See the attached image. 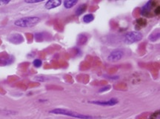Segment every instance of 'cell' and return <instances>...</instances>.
I'll use <instances>...</instances> for the list:
<instances>
[{
	"label": "cell",
	"instance_id": "cell-1",
	"mask_svg": "<svg viewBox=\"0 0 160 119\" xmlns=\"http://www.w3.org/2000/svg\"><path fill=\"white\" fill-rule=\"evenodd\" d=\"M40 18L37 16H27L17 19L14 22V25L20 27H31L37 25Z\"/></svg>",
	"mask_w": 160,
	"mask_h": 119
},
{
	"label": "cell",
	"instance_id": "cell-2",
	"mask_svg": "<svg viewBox=\"0 0 160 119\" xmlns=\"http://www.w3.org/2000/svg\"><path fill=\"white\" fill-rule=\"evenodd\" d=\"M51 113L57 115H64V116H71L73 118H76L80 119H93V117L90 116H86V115L80 114L76 112H73L71 110H67L65 109H54L50 111Z\"/></svg>",
	"mask_w": 160,
	"mask_h": 119
},
{
	"label": "cell",
	"instance_id": "cell-3",
	"mask_svg": "<svg viewBox=\"0 0 160 119\" xmlns=\"http://www.w3.org/2000/svg\"><path fill=\"white\" fill-rule=\"evenodd\" d=\"M143 35L139 31H131L125 34L123 40L126 44H133L141 41Z\"/></svg>",
	"mask_w": 160,
	"mask_h": 119
},
{
	"label": "cell",
	"instance_id": "cell-4",
	"mask_svg": "<svg viewBox=\"0 0 160 119\" xmlns=\"http://www.w3.org/2000/svg\"><path fill=\"white\" fill-rule=\"evenodd\" d=\"M124 54H125L124 51L122 50H115V51H112L108 55V60L111 62H118L124 56Z\"/></svg>",
	"mask_w": 160,
	"mask_h": 119
},
{
	"label": "cell",
	"instance_id": "cell-5",
	"mask_svg": "<svg viewBox=\"0 0 160 119\" xmlns=\"http://www.w3.org/2000/svg\"><path fill=\"white\" fill-rule=\"evenodd\" d=\"M155 2L153 1H149L146 3V5L141 8V15L145 16H148V14H150V11L154 7Z\"/></svg>",
	"mask_w": 160,
	"mask_h": 119
},
{
	"label": "cell",
	"instance_id": "cell-6",
	"mask_svg": "<svg viewBox=\"0 0 160 119\" xmlns=\"http://www.w3.org/2000/svg\"><path fill=\"white\" fill-rule=\"evenodd\" d=\"M90 103L100 106H113L118 103V100L116 98H112L108 101H93Z\"/></svg>",
	"mask_w": 160,
	"mask_h": 119
},
{
	"label": "cell",
	"instance_id": "cell-7",
	"mask_svg": "<svg viewBox=\"0 0 160 119\" xmlns=\"http://www.w3.org/2000/svg\"><path fill=\"white\" fill-rule=\"evenodd\" d=\"M61 4H62V1L60 0H49L45 3V8L48 10L55 8L59 7Z\"/></svg>",
	"mask_w": 160,
	"mask_h": 119
},
{
	"label": "cell",
	"instance_id": "cell-8",
	"mask_svg": "<svg viewBox=\"0 0 160 119\" xmlns=\"http://www.w3.org/2000/svg\"><path fill=\"white\" fill-rule=\"evenodd\" d=\"M77 0H66L64 2V6L66 8H71L77 4Z\"/></svg>",
	"mask_w": 160,
	"mask_h": 119
},
{
	"label": "cell",
	"instance_id": "cell-9",
	"mask_svg": "<svg viewBox=\"0 0 160 119\" xmlns=\"http://www.w3.org/2000/svg\"><path fill=\"white\" fill-rule=\"evenodd\" d=\"M87 9V5L83 4V5H80L76 10V16H80L81 14H82L83 13H84V11Z\"/></svg>",
	"mask_w": 160,
	"mask_h": 119
},
{
	"label": "cell",
	"instance_id": "cell-10",
	"mask_svg": "<svg viewBox=\"0 0 160 119\" xmlns=\"http://www.w3.org/2000/svg\"><path fill=\"white\" fill-rule=\"evenodd\" d=\"M93 19H94V16H93V14H87V15H85L83 17V21H84V22H85V23H90V22H92Z\"/></svg>",
	"mask_w": 160,
	"mask_h": 119
},
{
	"label": "cell",
	"instance_id": "cell-11",
	"mask_svg": "<svg viewBox=\"0 0 160 119\" xmlns=\"http://www.w3.org/2000/svg\"><path fill=\"white\" fill-rule=\"evenodd\" d=\"M33 64H34V65L36 67H39L42 66V62L40 59H35V60L34 61V62H33Z\"/></svg>",
	"mask_w": 160,
	"mask_h": 119
},
{
	"label": "cell",
	"instance_id": "cell-12",
	"mask_svg": "<svg viewBox=\"0 0 160 119\" xmlns=\"http://www.w3.org/2000/svg\"><path fill=\"white\" fill-rule=\"evenodd\" d=\"M42 2V0H27L25 1L26 3H38V2Z\"/></svg>",
	"mask_w": 160,
	"mask_h": 119
},
{
	"label": "cell",
	"instance_id": "cell-13",
	"mask_svg": "<svg viewBox=\"0 0 160 119\" xmlns=\"http://www.w3.org/2000/svg\"><path fill=\"white\" fill-rule=\"evenodd\" d=\"M10 2V1L8 0H4V1H0V5H6V4H8Z\"/></svg>",
	"mask_w": 160,
	"mask_h": 119
},
{
	"label": "cell",
	"instance_id": "cell-14",
	"mask_svg": "<svg viewBox=\"0 0 160 119\" xmlns=\"http://www.w3.org/2000/svg\"><path fill=\"white\" fill-rule=\"evenodd\" d=\"M111 88V87L110 86H107L106 87H104V88H102V89H101L100 90V92H103V91H105V90H108V89H110Z\"/></svg>",
	"mask_w": 160,
	"mask_h": 119
},
{
	"label": "cell",
	"instance_id": "cell-15",
	"mask_svg": "<svg viewBox=\"0 0 160 119\" xmlns=\"http://www.w3.org/2000/svg\"><path fill=\"white\" fill-rule=\"evenodd\" d=\"M159 9H160V8L159 7V6L157 8L155 9V10H154V13H155V15H157V14H159Z\"/></svg>",
	"mask_w": 160,
	"mask_h": 119
}]
</instances>
